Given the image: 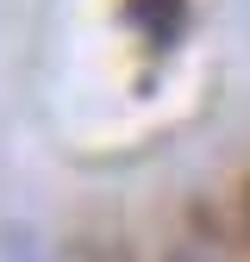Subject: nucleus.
Segmentation results:
<instances>
[{
    "instance_id": "obj_1",
    "label": "nucleus",
    "mask_w": 250,
    "mask_h": 262,
    "mask_svg": "<svg viewBox=\"0 0 250 262\" xmlns=\"http://www.w3.org/2000/svg\"><path fill=\"white\" fill-rule=\"evenodd\" d=\"M125 19L150 38V50H169L181 19H187V0H125Z\"/></svg>"
}]
</instances>
